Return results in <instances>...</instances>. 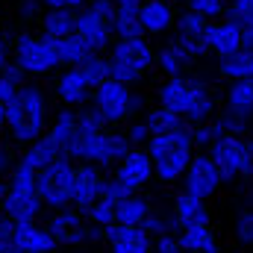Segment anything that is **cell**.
Masks as SVG:
<instances>
[{"instance_id":"obj_1","label":"cell","mask_w":253,"mask_h":253,"mask_svg":"<svg viewBox=\"0 0 253 253\" xmlns=\"http://www.w3.org/2000/svg\"><path fill=\"white\" fill-rule=\"evenodd\" d=\"M194 132L189 126H180V129H171V132H159V135H150V147L147 153L153 156V165H156V177L171 183L177 180L180 174H186V168L191 165L194 153Z\"/></svg>"},{"instance_id":"obj_2","label":"cell","mask_w":253,"mask_h":253,"mask_svg":"<svg viewBox=\"0 0 253 253\" xmlns=\"http://www.w3.org/2000/svg\"><path fill=\"white\" fill-rule=\"evenodd\" d=\"M44 97L39 88L24 85L6 103V124L15 141H36L44 129Z\"/></svg>"},{"instance_id":"obj_3","label":"cell","mask_w":253,"mask_h":253,"mask_svg":"<svg viewBox=\"0 0 253 253\" xmlns=\"http://www.w3.org/2000/svg\"><path fill=\"white\" fill-rule=\"evenodd\" d=\"M132 141L129 135L121 132H80L77 141L71 144L68 150V159H85V162H94V165H112V162H121L126 153H129Z\"/></svg>"},{"instance_id":"obj_4","label":"cell","mask_w":253,"mask_h":253,"mask_svg":"<svg viewBox=\"0 0 253 253\" xmlns=\"http://www.w3.org/2000/svg\"><path fill=\"white\" fill-rule=\"evenodd\" d=\"M209 156L221 168L224 180H236L239 174H253V153L251 141H245L236 132H224L209 144Z\"/></svg>"},{"instance_id":"obj_5","label":"cell","mask_w":253,"mask_h":253,"mask_svg":"<svg viewBox=\"0 0 253 253\" xmlns=\"http://www.w3.org/2000/svg\"><path fill=\"white\" fill-rule=\"evenodd\" d=\"M15 62L21 65L27 74H47L59 62V50H56V36L42 33V36H18L15 42Z\"/></svg>"},{"instance_id":"obj_6","label":"cell","mask_w":253,"mask_h":253,"mask_svg":"<svg viewBox=\"0 0 253 253\" xmlns=\"http://www.w3.org/2000/svg\"><path fill=\"white\" fill-rule=\"evenodd\" d=\"M74 174L77 168L68 162V156H59L56 162H50L47 168L39 171V197L44 200V206H56L62 209L68 203H74Z\"/></svg>"},{"instance_id":"obj_7","label":"cell","mask_w":253,"mask_h":253,"mask_svg":"<svg viewBox=\"0 0 253 253\" xmlns=\"http://www.w3.org/2000/svg\"><path fill=\"white\" fill-rule=\"evenodd\" d=\"M94 109H97V112L112 124V121L126 118L129 112L141 109V97L129 94V91H126V83L109 77L106 83H100V85L94 88Z\"/></svg>"},{"instance_id":"obj_8","label":"cell","mask_w":253,"mask_h":253,"mask_svg":"<svg viewBox=\"0 0 253 253\" xmlns=\"http://www.w3.org/2000/svg\"><path fill=\"white\" fill-rule=\"evenodd\" d=\"M103 236L109 239L112 253H150L153 251V236L144 230V224H106Z\"/></svg>"},{"instance_id":"obj_9","label":"cell","mask_w":253,"mask_h":253,"mask_svg":"<svg viewBox=\"0 0 253 253\" xmlns=\"http://www.w3.org/2000/svg\"><path fill=\"white\" fill-rule=\"evenodd\" d=\"M77 33H80V36H83V42L97 53V50H106V47H109L115 27H112V18H109V15H103L100 9L88 6V9H83V12H80Z\"/></svg>"},{"instance_id":"obj_10","label":"cell","mask_w":253,"mask_h":253,"mask_svg":"<svg viewBox=\"0 0 253 253\" xmlns=\"http://www.w3.org/2000/svg\"><path fill=\"white\" fill-rule=\"evenodd\" d=\"M221 168L215 165V159L209 153H197L191 159V165L186 168V191L197 194V197H209L215 194L218 183H221Z\"/></svg>"},{"instance_id":"obj_11","label":"cell","mask_w":253,"mask_h":253,"mask_svg":"<svg viewBox=\"0 0 253 253\" xmlns=\"http://www.w3.org/2000/svg\"><path fill=\"white\" fill-rule=\"evenodd\" d=\"M47 230L56 236L59 245H80L83 239H97V236L103 233V227L88 230L85 221H83V212H80V209H77V212H59L56 218H50Z\"/></svg>"},{"instance_id":"obj_12","label":"cell","mask_w":253,"mask_h":253,"mask_svg":"<svg viewBox=\"0 0 253 253\" xmlns=\"http://www.w3.org/2000/svg\"><path fill=\"white\" fill-rule=\"evenodd\" d=\"M103 174L97 171V165L94 162H88V165H80L77 168V174H74V206L80 209V212H88V206L103 194Z\"/></svg>"},{"instance_id":"obj_13","label":"cell","mask_w":253,"mask_h":253,"mask_svg":"<svg viewBox=\"0 0 253 253\" xmlns=\"http://www.w3.org/2000/svg\"><path fill=\"white\" fill-rule=\"evenodd\" d=\"M153 174H156V165H153V156L147 150H129L115 171V177L124 180L132 191H138Z\"/></svg>"},{"instance_id":"obj_14","label":"cell","mask_w":253,"mask_h":253,"mask_svg":"<svg viewBox=\"0 0 253 253\" xmlns=\"http://www.w3.org/2000/svg\"><path fill=\"white\" fill-rule=\"evenodd\" d=\"M12 239H15L18 251H27V253H50L59 245L56 236H53L47 227H39V224H33V221H15Z\"/></svg>"},{"instance_id":"obj_15","label":"cell","mask_w":253,"mask_h":253,"mask_svg":"<svg viewBox=\"0 0 253 253\" xmlns=\"http://www.w3.org/2000/svg\"><path fill=\"white\" fill-rule=\"evenodd\" d=\"M206 42L215 53L221 56H230L236 53L239 47H245V33H242V24H236L233 18L221 21V24H209L206 27Z\"/></svg>"},{"instance_id":"obj_16","label":"cell","mask_w":253,"mask_h":253,"mask_svg":"<svg viewBox=\"0 0 253 253\" xmlns=\"http://www.w3.org/2000/svg\"><path fill=\"white\" fill-rule=\"evenodd\" d=\"M42 206H44V200L39 197V191L9 189L6 200H3V215H9L12 221H33Z\"/></svg>"},{"instance_id":"obj_17","label":"cell","mask_w":253,"mask_h":253,"mask_svg":"<svg viewBox=\"0 0 253 253\" xmlns=\"http://www.w3.org/2000/svg\"><path fill=\"white\" fill-rule=\"evenodd\" d=\"M115 36L118 39H132V36H144V24H141V0H115Z\"/></svg>"},{"instance_id":"obj_18","label":"cell","mask_w":253,"mask_h":253,"mask_svg":"<svg viewBox=\"0 0 253 253\" xmlns=\"http://www.w3.org/2000/svg\"><path fill=\"white\" fill-rule=\"evenodd\" d=\"M112 56H118V59H124V62L135 65L138 71H147L150 65H153V50H150V44L144 42V36H132V39H118L115 42V47H112Z\"/></svg>"},{"instance_id":"obj_19","label":"cell","mask_w":253,"mask_h":253,"mask_svg":"<svg viewBox=\"0 0 253 253\" xmlns=\"http://www.w3.org/2000/svg\"><path fill=\"white\" fill-rule=\"evenodd\" d=\"M191 94H194V83L191 80H183L177 74V77H171L159 88V103L168 106V109H174V112H180V115H186L189 112V103H191Z\"/></svg>"},{"instance_id":"obj_20","label":"cell","mask_w":253,"mask_h":253,"mask_svg":"<svg viewBox=\"0 0 253 253\" xmlns=\"http://www.w3.org/2000/svg\"><path fill=\"white\" fill-rule=\"evenodd\" d=\"M206 197H197V194H180L177 203H174V215H177V227H194V224H209V209L203 203Z\"/></svg>"},{"instance_id":"obj_21","label":"cell","mask_w":253,"mask_h":253,"mask_svg":"<svg viewBox=\"0 0 253 253\" xmlns=\"http://www.w3.org/2000/svg\"><path fill=\"white\" fill-rule=\"evenodd\" d=\"M88 80L80 74V68L77 65H71V71H65L62 77H59V83H56V94L62 97V103L68 106H80V103H85V97H88Z\"/></svg>"},{"instance_id":"obj_22","label":"cell","mask_w":253,"mask_h":253,"mask_svg":"<svg viewBox=\"0 0 253 253\" xmlns=\"http://www.w3.org/2000/svg\"><path fill=\"white\" fill-rule=\"evenodd\" d=\"M141 24L147 33H165L174 24V9L168 0H147L141 3Z\"/></svg>"},{"instance_id":"obj_23","label":"cell","mask_w":253,"mask_h":253,"mask_svg":"<svg viewBox=\"0 0 253 253\" xmlns=\"http://www.w3.org/2000/svg\"><path fill=\"white\" fill-rule=\"evenodd\" d=\"M227 109L242 115V118H253V77L245 80H233L230 91H227Z\"/></svg>"},{"instance_id":"obj_24","label":"cell","mask_w":253,"mask_h":253,"mask_svg":"<svg viewBox=\"0 0 253 253\" xmlns=\"http://www.w3.org/2000/svg\"><path fill=\"white\" fill-rule=\"evenodd\" d=\"M59 156H62V147H59L50 135H44V138H36V141L30 144V150L21 156V162H27L30 168L42 171V168H47L50 162H56Z\"/></svg>"},{"instance_id":"obj_25","label":"cell","mask_w":253,"mask_h":253,"mask_svg":"<svg viewBox=\"0 0 253 253\" xmlns=\"http://www.w3.org/2000/svg\"><path fill=\"white\" fill-rule=\"evenodd\" d=\"M180 245L183 251H197V253H218V242L209 224H194V227H183L180 233Z\"/></svg>"},{"instance_id":"obj_26","label":"cell","mask_w":253,"mask_h":253,"mask_svg":"<svg viewBox=\"0 0 253 253\" xmlns=\"http://www.w3.org/2000/svg\"><path fill=\"white\" fill-rule=\"evenodd\" d=\"M77 21H80V15L71 6H59V9H47V15H44L42 24H44V33L62 39V36L77 33Z\"/></svg>"},{"instance_id":"obj_27","label":"cell","mask_w":253,"mask_h":253,"mask_svg":"<svg viewBox=\"0 0 253 253\" xmlns=\"http://www.w3.org/2000/svg\"><path fill=\"white\" fill-rule=\"evenodd\" d=\"M194 56H191L189 50L183 47V44H168V47H162L159 53H156V65L168 74V77H177V74H183L186 71V65L191 62Z\"/></svg>"},{"instance_id":"obj_28","label":"cell","mask_w":253,"mask_h":253,"mask_svg":"<svg viewBox=\"0 0 253 253\" xmlns=\"http://www.w3.org/2000/svg\"><path fill=\"white\" fill-rule=\"evenodd\" d=\"M221 74L230 80H245L253 77V47H239L236 53L221 59Z\"/></svg>"},{"instance_id":"obj_29","label":"cell","mask_w":253,"mask_h":253,"mask_svg":"<svg viewBox=\"0 0 253 253\" xmlns=\"http://www.w3.org/2000/svg\"><path fill=\"white\" fill-rule=\"evenodd\" d=\"M56 50H59V62L62 65H80L88 53H94V50L83 42L80 33H71V36L56 39Z\"/></svg>"},{"instance_id":"obj_30","label":"cell","mask_w":253,"mask_h":253,"mask_svg":"<svg viewBox=\"0 0 253 253\" xmlns=\"http://www.w3.org/2000/svg\"><path fill=\"white\" fill-rule=\"evenodd\" d=\"M150 215V206L144 197L138 194H126L118 200V212H115V221L121 224H144V218Z\"/></svg>"},{"instance_id":"obj_31","label":"cell","mask_w":253,"mask_h":253,"mask_svg":"<svg viewBox=\"0 0 253 253\" xmlns=\"http://www.w3.org/2000/svg\"><path fill=\"white\" fill-rule=\"evenodd\" d=\"M59 147H62V156H68V150H71V144L77 141V135H80V129H77V115L74 112H62L53 126H50V132H47Z\"/></svg>"},{"instance_id":"obj_32","label":"cell","mask_w":253,"mask_h":253,"mask_svg":"<svg viewBox=\"0 0 253 253\" xmlns=\"http://www.w3.org/2000/svg\"><path fill=\"white\" fill-rule=\"evenodd\" d=\"M77 68H80V74L88 80V85H91V88H97L100 83H106V80L112 77L109 59H103V56H97V53H88L83 62L77 65Z\"/></svg>"},{"instance_id":"obj_33","label":"cell","mask_w":253,"mask_h":253,"mask_svg":"<svg viewBox=\"0 0 253 253\" xmlns=\"http://www.w3.org/2000/svg\"><path fill=\"white\" fill-rule=\"evenodd\" d=\"M147 126H150V132L153 135H159V132H171V129H180L183 124V115L180 112H174V109H168V106H156V109H150V115H147Z\"/></svg>"},{"instance_id":"obj_34","label":"cell","mask_w":253,"mask_h":253,"mask_svg":"<svg viewBox=\"0 0 253 253\" xmlns=\"http://www.w3.org/2000/svg\"><path fill=\"white\" fill-rule=\"evenodd\" d=\"M212 109H215V100H212V94L206 91V85L203 83H194V94H191V103H189V112H186V118L189 121H206L209 115H212Z\"/></svg>"},{"instance_id":"obj_35","label":"cell","mask_w":253,"mask_h":253,"mask_svg":"<svg viewBox=\"0 0 253 253\" xmlns=\"http://www.w3.org/2000/svg\"><path fill=\"white\" fill-rule=\"evenodd\" d=\"M24 74H27V71H24L18 62L6 65V68L0 71V103H3V106L24 88V85H21V83H24Z\"/></svg>"},{"instance_id":"obj_36","label":"cell","mask_w":253,"mask_h":253,"mask_svg":"<svg viewBox=\"0 0 253 253\" xmlns=\"http://www.w3.org/2000/svg\"><path fill=\"white\" fill-rule=\"evenodd\" d=\"M115 212H118V200L109 197V194H100L91 206H88V221L94 227H106V224H115Z\"/></svg>"},{"instance_id":"obj_37","label":"cell","mask_w":253,"mask_h":253,"mask_svg":"<svg viewBox=\"0 0 253 253\" xmlns=\"http://www.w3.org/2000/svg\"><path fill=\"white\" fill-rule=\"evenodd\" d=\"M206 27H209V21H206V15H200V12H183L180 18H177V36H206Z\"/></svg>"},{"instance_id":"obj_38","label":"cell","mask_w":253,"mask_h":253,"mask_svg":"<svg viewBox=\"0 0 253 253\" xmlns=\"http://www.w3.org/2000/svg\"><path fill=\"white\" fill-rule=\"evenodd\" d=\"M39 183V171L30 168L27 162H18L15 171H12V180H9V189H24V191H39L36 189Z\"/></svg>"},{"instance_id":"obj_39","label":"cell","mask_w":253,"mask_h":253,"mask_svg":"<svg viewBox=\"0 0 253 253\" xmlns=\"http://www.w3.org/2000/svg\"><path fill=\"white\" fill-rule=\"evenodd\" d=\"M103 124H109V121H106L94 106H91V109H83V112L77 115V129H80V132H100Z\"/></svg>"},{"instance_id":"obj_40","label":"cell","mask_w":253,"mask_h":253,"mask_svg":"<svg viewBox=\"0 0 253 253\" xmlns=\"http://www.w3.org/2000/svg\"><path fill=\"white\" fill-rule=\"evenodd\" d=\"M109 68H112V80H121V83H135L144 71H138L135 65H129V62H124V59H118V56H112L109 59Z\"/></svg>"},{"instance_id":"obj_41","label":"cell","mask_w":253,"mask_h":253,"mask_svg":"<svg viewBox=\"0 0 253 253\" xmlns=\"http://www.w3.org/2000/svg\"><path fill=\"white\" fill-rule=\"evenodd\" d=\"M227 18H233V21L242 24V27L253 24V0H230V6H227Z\"/></svg>"},{"instance_id":"obj_42","label":"cell","mask_w":253,"mask_h":253,"mask_svg":"<svg viewBox=\"0 0 253 253\" xmlns=\"http://www.w3.org/2000/svg\"><path fill=\"white\" fill-rule=\"evenodd\" d=\"M194 132V144L197 147H209L218 135H224L227 129H224V124L221 121H215V124H209V126H197V129H191Z\"/></svg>"},{"instance_id":"obj_43","label":"cell","mask_w":253,"mask_h":253,"mask_svg":"<svg viewBox=\"0 0 253 253\" xmlns=\"http://www.w3.org/2000/svg\"><path fill=\"white\" fill-rule=\"evenodd\" d=\"M189 9L200 12V15H206V18H218L221 12H227L224 0H189Z\"/></svg>"},{"instance_id":"obj_44","label":"cell","mask_w":253,"mask_h":253,"mask_svg":"<svg viewBox=\"0 0 253 253\" xmlns=\"http://www.w3.org/2000/svg\"><path fill=\"white\" fill-rule=\"evenodd\" d=\"M153 253H183L180 236H171V233L156 236V239H153Z\"/></svg>"},{"instance_id":"obj_45","label":"cell","mask_w":253,"mask_h":253,"mask_svg":"<svg viewBox=\"0 0 253 253\" xmlns=\"http://www.w3.org/2000/svg\"><path fill=\"white\" fill-rule=\"evenodd\" d=\"M177 221H168V218H162V215H147L144 218V230L150 233V236H162V233H171V227H174Z\"/></svg>"},{"instance_id":"obj_46","label":"cell","mask_w":253,"mask_h":253,"mask_svg":"<svg viewBox=\"0 0 253 253\" xmlns=\"http://www.w3.org/2000/svg\"><path fill=\"white\" fill-rule=\"evenodd\" d=\"M236 236H239L242 242L253 245V209H248V212L239 215V221H236Z\"/></svg>"},{"instance_id":"obj_47","label":"cell","mask_w":253,"mask_h":253,"mask_svg":"<svg viewBox=\"0 0 253 253\" xmlns=\"http://www.w3.org/2000/svg\"><path fill=\"white\" fill-rule=\"evenodd\" d=\"M126 135H129V141H132V144H141V141H147L153 132H150V126H147V124H132Z\"/></svg>"},{"instance_id":"obj_48","label":"cell","mask_w":253,"mask_h":253,"mask_svg":"<svg viewBox=\"0 0 253 253\" xmlns=\"http://www.w3.org/2000/svg\"><path fill=\"white\" fill-rule=\"evenodd\" d=\"M0 253H21L12 236H0Z\"/></svg>"},{"instance_id":"obj_49","label":"cell","mask_w":253,"mask_h":253,"mask_svg":"<svg viewBox=\"0 0 253 253\" xmlns=\"http://www.w3.org/2000/svg\"><path fill=\"white\" fill-rule=\"evenodd\" d=\"M47 3V9H59V6H71V9H77V6H83L85 0H44Z\"/></svg>"},{"instance_id":"obj_50","label":"cell","mask_w":253,"mask_h":253,"mask_svg":"<svg viewBox=\"0 0 253 253\" xmlns=\"http://www.w3.org/2000/svg\"><path fill=\"white\" fill-rule=\"evenodd\" d=\"M6 65H9V47H6V42L0 39V71H3Z\"/></svg>"},{"instance_id":"obj_51","label":"cell","mask_w":253,"mask_h":253,"mask_svg":"<svg viewBox=\"0 0 253 253\" xmlns=\"http://www.w3.org/2000/svg\"><path fill=\"white\" fill-rule=\"evenodd\" d=\"M242 33H245V47H253V24L242 27Z\"/></svg>"},{"instance_id":"obj_52","label":"cell","mask_w":253,"mask_h":253,"mask_svg":"<svg viewBox=\"0 0 253 253\" xmlns=\"http://www.w3.org/2000/svg\"><path fill=\"white\" fill-rule=\"evenodd\" d=\"M6 194H9V186H6V183H0V209H3V200H6Z\"/></svg>"},{"instance_id":"obj_53","label":"cell","mask_w":253,"mask_h":253,"mask_svg":"<svg viewBox=\"0 0 253 253\" xmlns=\"http://www.w3.org/2000/svg\"><path fill=\"white\" fill-rule=\"evenodd\" d=\"M9 165V156H6V150H0V168H6Z\"/></svg>"},{"instance_id":"obj_54","label":"cell","mask_w":253,"mask_h":253,"mask_svg":"<svg viewBox=\"0 0 253 253\" xmlns=\"http://www.w3.org/2000/svg\"><path fill=\"white\" fill-rule=\"evenodd\" d=\"M3 124H6V106L0 103V129H3Z\"/></svg>"},{"instance_id":"obj_55","label":"cell","mask_w":253,"mask_h":253,"mask_svg":"<svg viewBox=\"0 0 253 253\" xmlns=\"http://www.w3.org/2000/svg\"><path fill=\"white\" fill-rule=\"evenodd\" d=\"M0 233H3V218H0Z\"/></svg>"},{"instance_id":"obj_56","label":"cell","mask_w":253,"mask_h":253,"mask_svg":"<svg viewBox=\"0 0 253 253\" xmlns=\"http://www.w3.org/2000/svg\"><path fill=\"white\" fill-rule=\"evenodd\" d=\"M251 153H253V138H251Z\"/></svg>"},{"instance_id":"obj_57","label":"cell","mask_w":253,"mask_h":253,"mask_svg":"<svg viewBox=\"0 0 253 253\" xmlns=\"http://www.w3.org/2000/svg\"><path fill=\"white\" fill-rule=\"evenodd\" d=\"M183 253H197V251H183Z\"/></svg>"},{"instance_id":"obj_58","label":"cell","mask_w":253,"mask_h":253,"mask_svg":"<svg viewBox=\"0 0 253 253\" xmlns=\"http://www.w3.org/2000/svg\"><path fill=\"white\" fill-rule=\"evenodd\" d=\"M21 253H27V251H21Z\"/></svg>"}]
</instances>
